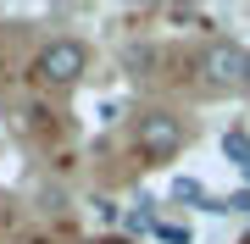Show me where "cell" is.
<instances>
[{
    "label": "cell",
    "mask_w": 250,
    "mask_h": 244,
    "mask_svg": "<svg viewBox=\"0 0 250 244\" xmlns=\"http://www.w3.org/2000/svg\"><path fill=\"white\" fill-rule=\"evenodd\" d=\"M223 155L250 172V133H245V128H228V133H223Z\"/></svg>",
    "instance_id": "cell-4"
},
{
    "label": "cell",
    "mask_w": 250,
    "mask_h": 244,
    "mask_svg": "<svg viewBox=\"0 0 250 244\" xmlns=\"http://www.w3.org/2000/svg\"><path fill=\"white\" fill-rule=\"evenodd\" d=\"M239 89L250 94V50H245V78H239Z\"/></svg>",
    "instance_id": "cell-5"
},
{
    "label": "cell",
    "mask_w": 250,
    "mask_h": 244,
    "mask_svg": "<svg viewBox=\"0 0 250 244\" xmlns=\"http://www.w3.org/2000/svg\"><path fill=\"white\" fill-rule=\"evenodd\" d=\"M200 78L211 83V89H239V78H245L239 39H211V45L200 50Z\"/></svg>",
    "instance_id": "cell-3"
},
{
    "label": "cell",
    "mask_w": 250,
    "mask_h": 244,
    "mask_svg": "<svg viewBox=\"0 0 250 244\" xmlns=\"http://www.w3.org/2000/svg\"><path fill=\"white\" fill-rule=\"evenodd\" d=\"M184 139H189V128L178 111H167V106H150L139 117V150L150 155V161H172V155L184 150Z\"/></svg>",
    "instance_id": "cell-2"
},
{
    "label": "cell",
    "mask_w": 250,
    "mask_h": 244,
    "mask_svg": "<svg viewBox=\"0 0 250 244\" xmlns=\"http://www.w3.org/2000/svg\"><path fill=\"white\" fill-rule=\"evenodd\" d=\"M34 73L45 78V83H56V89H72L83 73H89V50H83V39H50L45 50L34 56Z\"/></svg>",
    "instance_id": "cell-1"
}]
</instances>
